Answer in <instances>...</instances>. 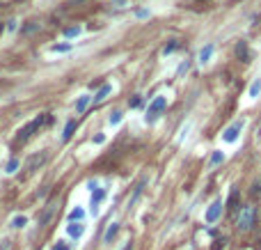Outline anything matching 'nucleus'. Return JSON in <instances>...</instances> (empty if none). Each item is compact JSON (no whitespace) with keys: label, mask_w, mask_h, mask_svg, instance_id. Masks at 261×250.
I'll use <instances>...</instances> for the list:
<instances>
[{"label":"nucleus","mask_w":261,"mask_h":250,"mask_svg":"<svg viewBox=\"0 0 261 250\" xmlns=\"http://www.w3.org/2000/svg\"><path fill=\"white\" fill-rule=\"evenodd\" d=\"M50 120H53V117H50V115H39V117H34V120L30 122V124H26V126H23L21 131H18L16 140H18V142H26L28 138H30V136H32V133H34V131L39 129V126H42V124H48Z\"/></svg>","instance_id":"f257e3e1"},{"label":"nucleus","mask_w":261,"mask_h":250,"mask_svg":"<svg viewBox=\"0 0 261 250\" xmlns=\"http://www.w3.org/2000/svg\"><path fill=\"white\" fill-rule=\"evenodd\" d=\"M165 106H168V97H163V94H158V97L152 99V104H149L147 108V115H144V120L149 122V124H154V122L160 117V113L165 110Z\"/></svg>","instance_id":"f03ea898"},{"label":"nucleus","mask_w":261,"mask_h":250,"mask_svg":"<svg viewBox=\"0 0 261 250\" xmlns=\"http://www.w3.org/2000/svg\"><path fill=\"white\" fill-rule=\"evenodd\" d=\"M254 225V207H243L238 211V218H236V227L240 229V232H248V229Z\"/></svg>","instance_id":"7ed1b4c3"},{"label":"nucleus","mask_w":261,"mask_h":250,"mask_svg":"<svg viewBox=\"0 0 261 250\" xmlns=\"http://www.w3.org/2000/svg\"><path fill=\"white\" fill-rule=\"evenodd\" d=\"M243 126H245V120H236L234 124H229L227 129H224V133H222V140L224 142H236L238 140V136H240V131H243Z\"/></svg>","instance_id":"20e7f679"},{"label":"nucleus","mask_w":261,"mask_h":250,"mask_svg":"<svg viewBox=\"0 0 261 250\" xmlns=\"http://www.w3.org/2000/svg\"><path fill=\"white\" fill-rule=\"evenodd\" d=\"M48 156H50L48 152H42V154H34V156H30V161L26 163V170H28V172H34V170L42 168V165L48 161Z\"/></svg>","instance_id":"39448f33"},{"label":"nucleus","mask_w":261,"mask_h":250,"mask_svg":"<svg viewBox=\"0 0 261 250\" xmlns=\"http://www.w3.org/2000/svg\"><path fill=\"white\" fill-rule=\"evenodd\" d=\"M220 213H222V202L216 200V202L211 204V207L206 209V223H211V225H213V223L218 220V218H220Z\"/></svg>","instance_id":"423d86ee"},{"label":"nucleus","mask_w":261,"mask_h":250,"mask_svg":"<svg viewBox=\"0 0 261 250\" xmlns=\"http://www.w3.org/2000/svg\"><path fill=\"white\" fill-rule=\"evenodd\" d=\"M106 197V190L104 188H94L92 193V202H90V207H92V213L98 211V204H101V200Z\"/></svg>","instance_id":"0eeeda50"},{"label":"nucleus","mask_w":261,"mask_h":250,"mask_svg":"<svg viewBox=\"0 0 261 250\" xmlns=\"http://www.w3.org/2000/svg\"><path fill=\"white\" fill-rule=\"evenodd\" d=\"M53 209H55V204H53V202H48V204H46V207H44L42 216H39V227H44V225L48 223V218L53 216Z\"/></svg>","instance_id":"6e6552de"},{"label":"nucleus","mask_w":261,"mask_h":250,"mask_svg":"<svg viewBox=\"0 0 261 250\" xmlns=\"http://www.w3.org/2000/svg\"><path fill=\"white\" fill-rule=\"evenodd\" d=\"M66 232H69V236H74V239H80L82 232H85V225L82 223H71L69 227H66Z\"/></svg>","instance_id":"1a4fd4ad"},{"label":"nucleus","mask_w":261,"mask_h":250,"mask_svg":"<svg viewBox=\"0 0 261 250\" xmlns=\"http://www.w3.org/2000/svg\"><path fill=\"white\" fill-rule=\"evenodd\" d=\"M110 92H112V85H104V87H101V90H98V92L92 97V99H94V104H101V101H104V99L108 97Z\"/></svg>","instance_id":"9d476101"},{"label":"nucleus","mask_w":261,"mask_h":250,"mask_svg":"<svg viewBox=\"0 0 261 250\" xmlns=\"http://www.w3.org/2000/svg\"><path fill=\"white\" fill-rule=\"evenodd\" d=\"M236 55H238L243 62L250 60V51H248V44H245V42H238V46H236Z\"/></svg>","instance_id":"9b49d317"},{"label":"nucleus","mask_w":261,"mask_h":250,"mask_svg":"<svg viewBox=\"0 0 261 250\" xmlns=\"http://www.w3.org/2000/svg\"><path fill=\"white\" fill-rule=\"evenodd\" d=\"M90 101H92V97H90V94H80V97H78V101H76V113H82V110L90 106Z\"/></svg>","instance_id":"f8f14e48"},{"label":"nucleus","mask_w":261,"mask_h":250,"mask_svg":"<svg viewBox=\"0 0 261 250\" xmlns=\"http://www.w3.org/2000/svg\"><path fill=\"white\" fill-rule=\"evenodd\" d=\"M211 55H213V46H211V44H206V46L200 51V62H202V65H206V62L211 60Z\"/></svg>","instance_id":"ddd939ff"},{"label":"nucleus","mask_w":261,"mask_h":250,"mask_svg":"<svg viewBox=\"0 0 261 250\" xmlns=\"http://www.w3.org/2000/svg\"><path fill=\"white\" fill-rule=\"evenodd\" d=\"M117 232H120V225H117V223H110V227L106 229V236H104L106 243H110V241L114 239V234H117Z\"/></svg>","instance_id":"4468645a"},{"label":"nucleus","mask_w":261,"mask_h":250,"mask_svg":"<svg viewBox=\"0 0 261 250\" xmlns=\"http://www.w3.org/2000/svg\"><path fill=\"white\" fill-rule=\"evenodd\" d=\"M18 165H21V161H18V158H10V163L5 165V172L7 174H14L18 170Z\"/></svg>","instance_id":"2eb2a0df"},{"label":"nucleus","mask_w":261,"mask_h":250,"mask_svg":"<svg viewBox=\"0 0 261 250\" xmlns=\"http://www.w3.org/2000/svg\"><path fill=\"white\" fill-rule=\"evenodd\" d=\"M74 129H76V122H74V120H71V122H66L64 133H62V140H69V138L74 136Z\"/></svg>","instance_id":"dca6fc26"},{"label":"nucleus","mask_w":261,"mask_h":250,"mask_svg":"<svg viewBox=\"0 0 261 250\" xmlns=\"http://www.w3.org/2000/svg\"><path fill=\"white\" fill-rule=\"evenodd\" d=\"M82 216H85V211H82V209H71V211H69V220H71V223H76V220L80 223Z\"/></svg>","instance_id":"f3484780"},{"label":"nucleus","mask_w":261,"mask_h":250,"mask_svg":"<svg viewBox=\"0 0 261 250\" xmlns=\"http://www.w3.org/2000/svg\"><path fill=\"white\" fill-rule=\"evenodd\" d=\"M78 35H80V26H71V28H66L64 30L66 39H74V37H78Z\"/></svg>","instance_id":"a211bd4d"},{"label":"nucleus","mask_w":261,"mask_h":250,"mask_svg":"<svg viewBox=\"0 0 261 250\" xmlns=\"http://www.w3.org/2000/svg\"><path fill=\"white\" fill-rule=\"evenodd\" d=\"M66 51H71V44H55V46H50V53H66Z\"/></svg>","instance_id":"6ab92c4d"},{"label":"nucleus","mask_w":261,"mask_h":250,"mask_svg":"<svg viewBox=\"0 0 261 250\" xmlns=\"http://www.w3.org/2000/svg\"><path fill=\"white\" fill-rule=\"evenodd\" d=\"M26 223H28V218L26 216H14L12 218V227H26Z\"/></svg>","instance_id":"aec40b11"},{"label":"nucleus","mask_w":261,"mask_h":250,"mask_svg":"<svg viewBox=\"0 0 261 250\" xmlns=\"http://www.w3.org/2000/svg\"><path fill=\"white\" fill-rule=\"evenodd\" d=\"M108 122H110V124H112V126H117V124H120V122H122V113H120V110H114V113H110Z\"/></svg>","instance_id":"412c9836"},{"label":"nucleus","mask_w":261,"mask_h":250,"mask_svg":"<svg viewBox=\"0 0 261 250\" xmlns=\"http://www.w3.org/2000/svg\"><path fill=\"white\" fill-rule=\"evenodd\" d=\"M222 161H224V154H222V152H213L211 165H218V163H222Z\"/></svg>","instance_id":"4be33fe9"},{"label":"nucleus","mask_w":261,"mask_h":250,"mask_svg":"<svg viewBox=\"0 0 261 250\" xmlns=\"http://www.w3.org/2000/svg\"><path fill=\"white\" fill-rule=\"evenodd\" d=\"M259 92H261V81H254L252 83V87H250V97H256Z\"/></svg>","instance_id":"5701e85b"},{"label":"nucleus","mask_w":261,"mask_h":250,"mask_svg":"<svg viewBox=\"0 0 261 250\" xmlns=\"http://www.w3.org/2000/svg\"><path fill=\"white\" fill-rule=\"evenodd\" d=\"M176 49H179V42H172V44H170V46H165V51H163V53L168 55V53H172V51H176Z\"/></svg>","instance_id":"b1692460"},{"label":"nucleus","mask_w":261,"mask_h":250,"mask_svg":"<svg viewBox=\"0 0 261 250\" xmlns=\"http://www.w3.org/2000/svg\"><path fill=\"white\" fill-rule=\"evenodd\" d=\"M53 250H69V245H66L64 241H58V243L53 245Z\"/></svg>","instance_id":"393cba45"},{"label":"nucleus","mask_w":261,"mask_h":250,"mask_svg":"<svg viewBox=\"0 0 261 250\" xmlns=\"http://www.w3.org/2000/svg\"><path fill=\"white\" fill-rule=\"evenodd\" d=\"M140 104H142V99H140V97H133V99H130V108H138Z\"/></svg>","instance_id":"a878e982"},{"label":"nucleus","mask_w":261,"mask_h":250,"mask_svg":"<svg viewBox=\"0 0 261 250\" xmlns=\"http://www.w3.org/2000/svg\"><path fill=\"white\" fill-rule=\"evenodd\" d=\"M188 67H190V62L186 60V62H184V65H181V67H179V71H176V74H179V76H181V74H184V71H188Z\"/></svg>","instance_id":"bb28decb"},{"label":"nucleus","mask_w":261,"mask_h":250,"mask_svg":"<svg viewBox=\"0 0 261 250\" xmlns=\"http://www.w3.org/2000/svg\"><path fill=\"white\" fill-rule=\"evenodd\" d=\"M104 140H106V136H101V133H98V136L94 138V142H96V145H101V142H104Z\"/></svg>","instance_id":"cd10ccee"},{"label":"nucleus","mask_w":261,"mask_h":250,"mask_svg":"<svg viewBox=\"0 0 261 250\" xmlns=\"http://www.w3.org/2000/svg\"><path fill=\"white\" fill-rule=\"evenodd\" d=\"M5 85H7V83H5V81H0V87H5Z\"/></svg>","instance_id":"c85d7f7f"},{"label":"nucleus","mask_w":261,"mask_h":250,"mask_svg":"<svg viewBox=\"0 0 261 250\" xmlns=\"http://www.w3.org/2000/svg\"><path fill=\"white\" fill-rule=\"evenodd\" d=\"M0 33H2V21H0Z\"/></svg>","instance_id":"c756f323"},{"label":"nucleus","mask_w":261,"mask_h":250,"mask_svg":"<svg viewBox=\"0 0 261 250\" xmlns=\"http://www.w3.org/2000/svg\"><path fill=\"white\" fill-rule=\"evenodd\" d=\"M124 250H130V245H126V248H124Z\"/></svg>","instance_id":"7c9ffc66"}]
</instances>
